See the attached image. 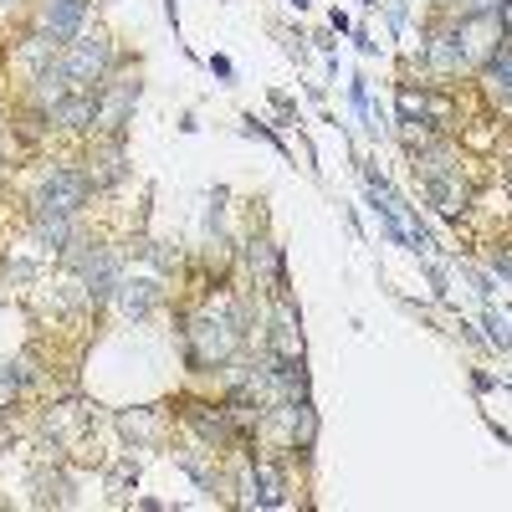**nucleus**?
I'll return each instance as SVG.
<instances>
[{
	"label": "nucleus",
	"instance_id": "f257e3e1",
	"mask_svg": "<svg viewBox=\"0 0 512 512\" xmlns=\"http://www.w3.org/2000/svg\"><path fill=\"white\" fill-rule=\"evenodd\" d=\"M241 338H246V313L231 303V297H216L205 313H195L185 323V364L190 369H221L236 359L241 349Z\"/></svg>",
	"mask_w": 512,
	"mask_h": 512
},
{
	"label": "nucleus",
	"instance_id": "f03ea898",
	"mask_svg": "<svg viewBox=\"0 0 512 512\" xmlns=\"http://www.w3.org/2000/svg\"><path fill=\"white\" fill-rule=\"evenodd\" d=\"M62 72L72 82V93H98L113 72V36L108 31H82L62 47Z\"/></svg>",
	"mask_w": 512,
	"mask_h": 512
},
{
	"label": "nucleus",
	"instance_id": "7ed1b4c3",
	"mask_svg": "<svg viewBox=\"0 0 512 512\" xmlns=\"http://www.w3.org/2000/svg\"><path fill=\"white\" fill-rule=\"evenodd\" d=\"M93 175L82 164H57L47 180H41V195H36V210H52V216H77L82 205L93 200Z\"/></svg>",
	"mask_w": 512,
	"mask_h": 512
},
{
	"label": "nucleus",
	"instance_id": "20e7f679",
	"mask_svg": "<svg viewBox=\"0 0 512 512\" xmlns=\"http://www.w3.org/2000/svg\"><path fill=\"white\" fill-rule=\"evenodd\" d=\"M134 108H139V72H134V77H113V72H108V82L98 88L93 134H103V139H123V128H128V118H134Z\"/></svg>",
	"mask_w": 512,
	"mask_h": 512
},
{
	"label": "nucleus",
	"instance_id": "39448f33",
	"mask_svg": "<svg viewBox=\"0 0 512 512\" xmlns=\"http://www.w3.org/2000/svg\"><path fill=\"white\" fill-rule=\"evenodd\" d=\"M82 21H88V0H41V11H36V26L52 41H62V47L72 36H82Z\"/></svg>",
	"mask_w": 512,
	"mask_h": 512
},
{
	"label": "nucleus",
	"instance_id": "423d86ee",
	"mask_svg": "<svg viewBox=\"0 0 512 512\" xmlns=\"http://www.w3.org/2000/svg\"><path fill=\"white\" fill-rule=\"evenodd\" d=\"M185 420L200 431V441L216 446V451H231V446L241 441L236 425H231V415H226V405H185Z\"/></svg>",
	"mask_w": 512,
	"mask_h": 512
},
{
	"label": "nucleus",
	"instance_id": "0eeeda50",
	"mask_svg": "<svg viewBox=\"0 0 512 512\" xmlns=\"http://www.w3.org/2000/svg\"><path fill=\"white\" fill-rule=\"evenodd\" d=\"M267 354H277V359H303V328H297V313H292L287 297H277L272 333H267Z\"/></svg>",
	"mask_w": 512,
	"mask_h": 512
},
{
	"label": "nucleus",
	"instance_id": "6e6552de",
	"mask_svg": "<svg viewBox=\"0 0 512 512\" xmlns=\"http://www.w3.org/2000/svg\"><path fill=\"white\" fill-rule=\"evenodd\" d=\"M425 67H431L436 77H456V72H466V52H461L456 21H451V26H441V31L431 36V47H425Z\"/></svg>",
	"mask_w": 512,
	"mask_h": 512
},
{
	"label": "nucleus",
	"instance_id": "1a4fd4ad",
	"mask_svg": "<svg viewBox=\"0 0 512 512\" xmlns=\"http://www.w3.org/2000/svg\"><path fill=\"white\" fill-rule=\"evenodd\" d=\"M425 195H431V205L441 210V216H461V210L472 205V185L461 180V169H446V175L425 180Z\"/></svg>",
	"mask_w": 512,
	"mask_h": 512
},
{
	"label": "nucleus",
	"instance_id": "9d476101",
	"mask_svg": "<svg viewBox=\"0 0 512 512\" xmlns=\"http://www.w3.org/2000/svg\"><path fill=\"white\" fill-rule=\"evenodd\" d=\"M98 118V93H67L52 113V128H72V134H93Z\"/></svg>",
	"mask_w": 512,
	"mask_h": 512
},
{
	"label": "nucleus",
	"instance_id": "9b49d317",
	"mask_svg": "<svg viewBox=\"0 0 512 512\" xmlns=\"http://www.w3.org/2000/svg\"><path fill=\"white\" fill-rule=\"evenodd\" d=\"M159 292H164V287H159L154 277H118V292H113V297H118V308H123L128 318H144V313L159 303Z\"/></svg>",
	"mask_w": 512,
	"mask_h": 512
},
{
	"label": "nucleus",
	"instance_id": "f8f14e48",
	"mask_svg": "<svg viewBox=\"0 0 512 512\" xmlns=\"http://www.w3.org/2000/svg\"><path fill=\"white\" fill-rule=\"evenodd\" d=\"M246 487H256L251 497L262 502V507H282V502H287V482H282V472H277V466H272L267 456H256V461H251Z\"/></svg>",
	"mask_w": 512,
	"mask_h": 512
},
{
	"label": "nucleus",
	"instance_id": "ddd939ff",
	"mask_svg": "<svg viewBox=\"0 0 512 512\" xmlns=\"http://www.w3.org/2000/svg\"><path fill=\"white\" fill-rule=\"evenodd\" d=\"M118 431H123V436H134V441H144V446H154V441L164 436V410H159V405L128 410V415H118Z\"/></svg>",
	"mask_w": 512,
	"mask_h": 512
},
{
	"label": "nucleus",
	"instance_id": "4468645a",
	"mask_svg": "<svg viewBox=\"0 0 512 512\" xmlns=\"http://www.w3.org/2000/svg\"><path fill=\"white\" fill-rule=\"evenodd\" d=\"M88 175H93V185H118L128 175V169H123V139H108L103 149H93Z\"/></svg>",
	"mask_w": 512,
	"mask_h": 512
},
{
	"label": "nucleus",
	"instance_id": "2eb2a0df",
	"mask_svg": "<svg viewBox=\"0 0 512 512\" xmlns=\"http://www.w3.org/2000/svg\"><path fill=\"white\" fill-rule=\"evenodd\" d=\"M482 77L492 82V93H497L502 103H512V41H502V47L482 62Z\"/></svg>",
	"mask_w": 512,
	"mask_h": 512
},
{
	"label": "nucleus",
	"instance_id": "dca6fc26",
	"mask_svg": "<svg viewBox=\"0 0 512 512\" xmlns=\"http://www.w3.org/2000/svg\"><path fill=\"white\" fill-rule=\"evenodd\" d=\"M57 57H62V41H52V36L41 31V26H36V31H31L26 41H21V62H26L31 72H41V67H52Z\"/></svg>",
	"mask_w": 512,
	"mask_h": 512
},
{
	"label": "nucleus",
	"instance_id": "f3484780",
	"mask_svg": "<svg viewBox=\"0 0 512 512\" xmlns=\"http://www.w3.org/2000/svg\"><path fill=\"white\" fill-rule=\"evenodd\" d=\"M82 425H88V405H57V410L47 415V431H52L62 446L82 431Z\"/></svg>",
	"mask_w": 512,
	"mask_h": 512
},
{
	"label": "nucleus",
	"instance_id": "a211bd4d",
	"mask_svg": "<svg viewBox=\"0 0 512 512\" xmlns=\"http://www.w3.org/2000/svg\"><path fill=\"white\" fill-rule=\"evenodd\" d=\"M36 369H31V359H16V364H0V410H6L16 395H21V384L31 379Z\"/></svg>",
	"mask_w": 512,
	"mask_h": 512
},
{
	"label": "nucleus",
	"instance_id": "6ab92c4d",
	"mask_svg": "<svg viewBox=\"0 0 512 512\" xmlns=\"http://www.w3.org/2000/svg\"><path fill=\"white\" fill-rule=\"evenodd\" d=\"M487 328H492V344H497L502 354H512V333H507V323H502V318H487Z\"/></svg>",
	"mask_w": 512,
	"mask_h": 512
},
{
	"label": "nucleus",
	"instance_id": "aec40b11",
	"mask_svg": "<svg viewBox=\"0 0 512 512\" xmlns=\"http://www.w3.org/2000/svg\"><path fill=\"white\" fill-rule=\"evenodd\" d=\"M210 72H216L221 82H231V77H236V67H231V57H210Z\"/></svg>",
	"mask_w": 512,
	"mask_h": 512
},
{
	"label": "nucleus",
	"instance_id": "412c9836",
	"mask_svg": "<svg viewBox=\"0 0 512 512\" xmlns=\"http://www.w3.org/2000/svg\"><path fill=\"white\" fill-rule=\"evenodd\" d=\"M354 108L369 118V88H364V77H354Z\"/></svg>",
	"mask_w": 512,
	"mask_h": 512
},
{
	"label": "nucleus",
	"instance_id": "4be33fe9",
	"mask_svg": "<svg viewBox=\"0 0 512 512\" xmlns=\"http://www.w3.org/2000/svg\"><path fill=\"white\" fill-rule=\"evenodd\" d=\"M492 267H497L502 277H512V251H497V256H492Z\"/></svg>",
	"mask_w": 512,
	"mask_h": 512
},
{
	"label": "nucleus",
	"instance_id": "5701e85b",
	"mask_svg": "<svg viewBox=\"0 0 512 512\" xmlns=\"http://www.w3.org/2000/svg\"><path fill=\"white\" fill-rule=\"evenodd\" d=\"M292 6H297V11H303V6H308V0H292Z\"/></svg>",
	"mask_w": 512,
	"mask_h": 512
},
{
	"label": "nucleus",
	"instance_id": "b1692460",
	"mask_svg": "<svg viewBox=\"0 0 512 512\" xmlns=\"http://www.w3.org/2000/svg\"><path fill=\"white\" fill-rule=\"evenodd\" d=\"M6 6H16V0H0V11H6Z\"/></svg>",
	"mask_w": 512,
	"mask_h": 512
}]
</instances>
